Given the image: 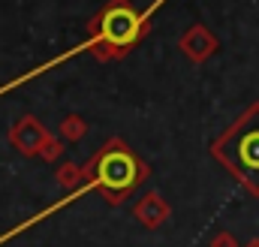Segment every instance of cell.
I'll return each instance as SVG.
<instances>
[{
  "label": "cell",
  "instance_id": "1",
  "mask_svg": "<svg viewBox=\"0 0 259 247\" xmlns=\"http://www.w3.org/2000/svg\"><path fill=\"white\" fill-rule=\"evenodd\" d=\"M238 160L244 166H250L253 172L259 169V133H250L247 139H241V151H238Z\"/></svg>",
  "mask_w": 259,
  "mask_h": 247
}]
</instances>
